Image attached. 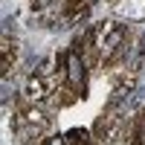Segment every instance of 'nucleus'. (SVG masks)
<instances>
[{
	"label": "nucleus",
	"instance_id": "obj_6",
	"mask_svg": "<svg viewBox=\"0 0 145 145\" xmlns=\"http://www.w3.org/2000/svg\"><path fill=\"white\" fill-rule=\"evenodd\" d=\"M52 3H55V0H32L35 9H44V6H52Z\"/></svg>",
	"mask_w": 145,
	"mask_h": 145
},
{
	"label": "nucleus",
	"instance_id": "obj_7",
	"mask_svg": "<svg viewBox=\"0 0 145 145\" xmlns=\"http://www.w3.org/2000/svg\"><path fill=\"white\" fill-rule=\"evenodd\" d=\"M131 145H142V142H139V139H134V142H131Z\"/></svg>",
	"mask_w": 145,
	"mask_h": 145
},
{
	"label": "nucleus",
	"instance_id": "obj_1",
	"mask_svg": "<svg viewBox=\"0 0 145 145\" xmlns=\"http://www.w3.org/2000/svg\"><path fill=\"white\" fill-rule=\"evenodd\" d=\"M87 70H90V67L84 64V58H81L78 52H67V55H64V81H67L78 96L87 93Z\"/></svg>",
	"mask_w": 145,
	"mask_h": 145
},
{
	"label": "nucleus",
	"instance_id": "obj_5",
	"mask_svg": "<svg viewBox=\"0 0 145 145\" xmlns=\"http://www.w3.org/2000/svg\"><path fill=\"white\" fill-rule=\"evenodd\" d=\"M41 145H67V137H61V134H50Z\"/></svg>",
	"mask_w": 145,
	"mask_h": 145
},
{
	"label": "nucleus",
	"instance_id": "obj_4",
	"mask_svg": "<svg viewBox=\"0 0 145 145\" xmlns=\"http://www.w3.org/2000/svg\"><path fill=\"white\" fill-rule=\"evenodd\" d=\"M67 145H90L93 142V134L90 131H84V128H72V131H67Z\"/></svg>",
	"mask_w": 145,
	"mask_h": 145
},
{
	"label": "nucleus",
	"instance_id": "obj_3",
	"mask_svg": "<svg viewBox=\"0 0 145 145\" xmlns=\"http://www.w3.org/2000/svg\"><path fill=\"white\" fill-rule=\"evenodd\" d=\"M0 46H3V76H9V72L15 70V64H18V55H20V50H18V41L12 38V35H6Z\"/></svg>",
	"mask_w": 145,
	"mask_h": 145
},
{
	"label": "nucleus",
	"instance_id": "obj_2",
	"mask_svg": "<svg viewBox=\"0 0 145 145\" xmlns=\"http://www.w3.org/2000/svg\"><path fill=\"white\" fill-rule=\"evenodd\" d=\"M119 128H122V116H119L116 105H110L99 119H96V125H93V139L99 142V145H105V142H110V139L119 134Z\"/></svg>",
	"mask_w": 145,
	"mask_h": 145
}]
</instances>
